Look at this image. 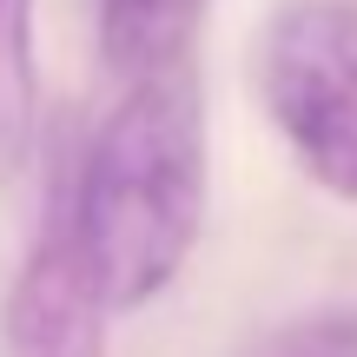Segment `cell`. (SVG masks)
<instances>
[{"label": "cell", "mask_w": 357, "mask_h": 357, "mask_svg": "<svg viewBox=\"0 0 357 357\" xmlns=\"http://www.w3.org/2000/svg\"><path fill=\"white\" fill-rule=\"evenodd\" d=\"M106 311H139L185 271L205 231V106L192 66L132 79L60 185Z\"/></svg>", "instance_id": "6da1fadb"}, {"label": "cell", "mask_w": 357, "mask_h": 357, "mask_svg": "<svg viewBox=\"0 0 357 357\" xmlns=\"http://www.w3.org/2000/svg\"><path fill=\"white\" fill-rule=\"evenodd\" d=\"M258 93L298 166L357 199V7L291 0L258 40Z\"/></svg>", "instance_id": "7a4b0ae2"}, {"label": "cell", "mask_w": 357, "mask_h": 357, "mask_svg": "<svg viewBox=\"0 0 357 357\" xmlns=\"http://www.w3.org/2000/svg\"><path fill=\"white\" fill-rule=\"evenodd\" d=\"M106 298L79 252L66 205L53 199L33 252L7 291V357H106Z\"/></svg>", "instance_id": "3957f363"}, {"label": "cell", "mask_w": 357, "mask_h": 357, "mask_svg": "<svg viewBox=\"0 0 357 357\" xmlns=\"http://www.w3.org/2000/svg\"><path fill=\"white\" fill-rule=\"evenodd\" d=\"M212 0H100V53L126 79L178 73Z\"/></svg>", "instance_id": "277c9868"}, {"label": "cell", "mask_w": 357, "mask_h": 357, "mask_svg": "<svg viewBox=\"0 0 357 357\" xmlns=\"http://www.w3.org/2000/svg\"><path fill=\"white\" fill-rule=\"evenodd\" d=\"M40 79H33V0H0V172L33 146Z\"/></svg>", "instance_id": "5b68a950"}, {"label": "cell", "mask_w": 357, "mask_h": 357, "mask_svg": "<svg viewBox=\"0 0 357 357\" xmlns=\"http://www.w3.org/2000/svg\"><path fill=\"white\" fill-rule=\"evenodd\" d=\"M258 357H357V311H305V318L278 324V331L258 344Z\"/></svg>", "instance_id": "8992f818"}]
</instances>
